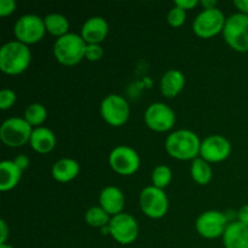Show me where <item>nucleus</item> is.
<instances>
[{
	"label": "nucleus",
	"instance_id": "15",
	"mask_svg": "<svg viewBox=\"0 0 248 248\" xmlns=\"http://www.w3.org/2000/svg\"><path fill=\"white\" fill-rule=\"evenodd\" d=\"M109 33V24L103 17L93 16L90 17L81 28V38L84 39L87 45L90 44H98L101 45L102 41L106 40Z\"/></svg>",
	"mask_w": 248,
	"mask_h": 248
},
{
	"label": "nucleus",
	"instance_id": "35",
	"mask_svg": "<svg viewBox=\"0 0 248 248\" xmlns=\"http://www.w3.org/2000/svg\"><path fill=\"white\" fill-rule=\"evenodd\" d=\"M234 6L239 10V14L248 15V0H235Z\"/></svg>",
	"mask_w": 248,
	"mask_h": 248
},
{
	"label": "nucleus",
	"instance_id": "22",
	"mask_svg": "<svg viewBox=\"0 0 248 248\" xmlns=\"http://www.w3.org/2000/svg\"><path fill=\"white\" fill-rule=\"evenodd\" d=\"M44 22H45L46 31L50 33L51 35L57 36V39L69 33L68 31H69V21L63 15L50 14L44 17Z\"/></svg>",
	"mask_w": 248,
	"mask_h": 248
},
{
	"label": "nucleus",
	"instance_id": "7",
	"mask_svg": "<svg viewBox=\"0 0 248 248\" xmlns=\"http://www.w3.org/2000/svg\"><path fill=\"white\" fill-rule=\"evenodd\" d=\"M101 115L108 125L120 127L127 123L130 118V106L123 96L116 93L104 97L101 103Z\"/></svg>",
	"mask_w": 248,
	"mask_h": 248
},
{
	"label": "nucleus",
	"instance_id": "28",
	"mask_svg": "<svg viewBox=\"0 0 248 248\" xmlns=\"http://www.w3.org/2000/svg\"><path fill=\"white\" fill-rule=\"evenodd\" d=\"M16 93L10 89H2L0 91V109L9 110L16 103Z\"/></svg>",
	"mask_w": 248,
	"mask_h": 248
},
{
	"label": "nucleus",
	"instance_id": "37",
	"mask_svg": "<svg viewBox=\"0 0 248 248\" xmlns=\"http://www.w3.org/2000/svg\"><path fill=\"white\" fill-rule=\"evenodd\" d=\"M0 248H14V247L9 244H2V245H0Z\"/></svg>",
	"mask_w": 248,
	"mask_h": 248
},
{
	"label": "nucleus",
	"instance_id": "2",
	"mask_svg": "<svg viewBox=\"0 0 248 248\" xmlns=\"http://www.w3.org/2000/svg\"><path fill=\"white\" fill-rule=\"evenodd\" d=\"M31 62L29 47L14 40L4 44L0 48V70L6 75H19L26 72Z\"/></svg>",
	"mask_w": 248,
	"mask_h": 248
},
{
	"label": "nucleus",
	"instance_id": "19",
	"mask_svg": "<svg viewBox=\"0 0 248 248\" xmlns=\"http://www.w3.org/2000/svg\"><path fill=\"white\" fill-rule=\"evenodd\" d=\"M31 149L39 154H48L56 147V136L50 128L36 127L33 130L31 140H29Z\"/></svg>",
	"mask_w": 248,
	"mask_h": 248
},
{
	"label": "nucleus",
	"instance_id": "21",
	"mask_svg": "<svg viewBox=\"0 0 248 248\" xmlns=\"http://www.w3.org/2000/svg\"><path fill=\"white\" fill-rule=\"evenodd\" d=\"M23 171L17 167L14 160H4L0 164V190L10 191L16 188L22 178Z\"/></svg>",
	"mask_w": 248,
	"mask_h": 248
},
{
	"label": "nucleus",
	"instance_id": "1",
	"mask_svg": "<svg viewBox=\"0 0 248 248\" xmlns=\"http://www.w3.org/2000/svg\"><path fill=\"white\" fill-rule=\"evenodd\" d=\"M165 148L171 157L181 161L195 160L200 156L201 140L196 133L189 130L172 132L165 142Z\"/></svg>",
	"mask_w": 248,
	"mask_h": 248
},
{
	"label": "nucleus",
	"instance_id": "31",
	"mask_svg": "<svg viewBox=\"0 0 248 248\" xmlns=\"http://www.w3.org/2000/svg\"><path fill=\"white\" fill-rule=\"evenodd\" d=\"M14 162L17 165V167H18L19 170H22V171H26V170L29 167L31 160H29V157L27 156L26 154H21V155H17V156L15 157Z\"/></svg>",
	"mask_w": 248,
	"mask_h": 248
},
{
	"label": "nucleus",
	"instance_id": "5",
	"mask_svg": "<svg viewBox=\"0 0 248 248\" xmlns=\"http://www.w3.org/2000/svg\"><path fill=\"white\" fill-rule=\"evenodd\" d=\"M33 130L24 119L10 118L0 126V140L6 147H23L31 140Z\"/></svg>",
	"mask_w": 248,
	"mask_h": 248
},
{
	"label": "nucleus",
	"instance_id": "20",
	"mask_svg": "<svg viewBox=\"0 0 248 248\" xmlns=\"http://www.w3.org/2000/svg\"><path fill=\"white\" fill-rule=\"evenodd\" d=\"M79 172L80 166L78 161H75L74 159L63 157L53 164L51 173H52L55 181L60 182V183H68L77 178Z\"/></svg>",
	"mask_w": 248,
	"mask_h": 248
},
{
	"label": "nucleus",
	"instance_id": "9",
	"mask_svg": "<svg viewBox=\"0 0 248 248\" xmlns=\"http://www.w3.org/2000/svg\"><path fill=\"white\" fill-rule=\"evenodd\" d=\"M140 210L147 217L152 219H160L165 217L169 211V198L162 189L154 186H147L140 196Z\"/></svg>",
	"mask_w": 248,
	"mask_h": 248
},
{
	"label": "nucleus",
	"instance_id": "33",
	"mask_svg": "<svg viewBox=\"0 0 248 248\" xmlns=\"http://www.w3.org/2000/svg\"><path fill=\"white\" fill-rule=\"evenodd\" d=\"M10 235V228L5 220H0V245L6 244L7 237Z\"/></svg>",
	"mask_w": 248,
	"mask_h": 248
},
{
	"label": "nucleus",
	"instance_id": "23",
	"mask_svg": "<svg viewBox=\"0 0 248 248\" xmlns=\"http://www.w3.org/2000/svg\"><path fill=\"white\" fill-rule=\"evenodd\" d=\"M191 178L200 186H207L213 177V171L211 165L201 157H198L193 161L190 167Z\"/></svg>",
	"mask_w": 248,
	"mask_h": 248
},
{
	"label": "nucleus",
	"instance_id": "36",
	"mask_svg": "<svg viewBox=\"0 0 248 248\" xmlns=\"http://www.w3.org/2000/svg\"><path fill=\"white\" fill-rule=\"evenodd\" d=\"M200 4L202 5L203 10H211L217 7V1L216 0H202V1H200Z\"/></svg>",
	"mask_w": 248,
	"mask_h": 248
},
{
	"label": "nucleus",
	"instance_id": "24",
	"mask_svg": "<svg viewBox=\"0 0 248 248\" xmlns=\"http://www.w3.org/2000/svg\"><path fill=\"white\" fill-rule=\"evenodd\" d=\"M111 217L101 207V206H93L89 208L85 213V222L87 225L92 228H102L107 227L110 223Z\"/></svg>",
	"mask_w": 248,
	"mask_h": 248
},
{
	"label": "nucleus",
	"instance_id": "17",
	"mask_svg": "<svg viewBox=\"0 0 248 248\" xmlns=\"http://www.w3.org/2000/svg\"><path fill=\"white\" fill-rule=\"evenodd\" d=\"M223 245L225 248H248V227L239 220L230 222L223 234Z\"/></svg>",
	"mask_w": 248,
	"mask_h": 248
},
{
	"label": "nucleus",
	"instance_id": "6",
	"mask_svg": "<svg viewBox=\"0 0 248 248\" xmlns=\"http://www.w3.org/2000/svg\"><path fill=\"white\" fill-rule=\"evenodd\" d=\"M45 33V22L38 15H24L17 19L14 27L16 40L27 46L39 43L44 38Z\"/></svg>",
	"mask_w": 248,
	"mask_h": 248
},
{
	"label": "nucleus",
	"instance_id": "34",
	"mask_svg": "<svg viewBox=\"0 0 248 248\" xmlns=\"http://www.w3.org/2000/svg\"><path fill=\"white\" fill-rule=\"evenodd\" d=\"M236 218L240 223L248 227V203L242 206L239 211L236 212Z\"/></svg>",
	"mask_w": 248,
	"mask_h": 248
},
{
	"label": "nucleus",
	"instance_id": "8",
	"mask_svg": "<svg viewBox=\"0 0 248 248\" xmlns=\"http://www.w3.org/2000/svg\"><path fill=\"white\" fill-rule=\"evenodd\" d=\"M225 22H227V18L222 10L218 7L203 10L194 19L193 31L199 38L210 39L219 33H223Z\"/></svg>",
	"mask_w": 248,
	"mask_h": 248
},
{
	"label": "nucleus",
	"instance_id": "10",
	"mask_svg": "<svg viewBox=\"0 0 248 248\" xmlns=\"http://www.w3.org/2000/svg\"><path fill=\"white\" fill-rule=\"evenodd\" d=\"M109 235L120 245H131L137 240L140 228L133 216L120 213L111 217L109 223Z\"/></svg>",
	"mask_w": 248,
	"mask_h": 248
},
{
	"label": "nucleus",
	"instance_id": "25",
	"mask_svg": "<svg viewBox=\"0 0 248 248\" xmlns=\"http://www.w3.org/2000/svg\"><path fill=\"white\" fill-rule=\"evenodd\" d=\"M23 119L31 127H41L47 119V110L43 104L33 103L27 107Z\"/></svg>",
	"mask_w": 248,
	"mask_h": 248
},
{
	"label": "nucleus",
	"instance_id": "11",
	"mask_svg": "<svg viewBox=\"0 0 248 248\" xmlns=\"http://www.w3.org/2000/svg\"><path fill=\"white\" fill-rule=\"evenodd\" d=\"M109 165L120 176H131L138 171L140 159L138 153L127 145H119L109 154Z\"/></svg>",
	"mask_w": 248,
	"mask_h": 248
},
{
	"label": "nucleus",
	"instance_id": "16",
	"mask_svg": "<svg viewBox=\"0 0 248 248\" xmlns=\"http://www.w3.org/2000/svg\"><path fill=\"white\" fill-rule=\"evenodd\" d=\"M99 206L110 217L120 215L125 207V195L116 186H107L99 194Z\"/></svg>",
	"mask_w": 248,
	"mask_h": 248
},
{
	"label": "nucleus",
	"instance_id": "14",
	"mask_svg": "<svg viewBox=\"0 0 248 248\" xmlns=\"http://www.w3.org/2000/svg\"><path fill=\"white\" fill-rule=\"evenodd\" d=\"M232 153V144L225 137L220 135H212L201 142L200 157L208 164L222 162L229 157Z\"/></svg>",
	"mask_w": 248,
	"mask_h": 248
},
{
	"label": "nucleus",
	"instance_id": "30",
	"mask_svg": "<svg viewBox=\"0 0 248 248\" xmlns=\"http://www.w3.org/2000/svg\"><path fill=\"white\" fill-rule=\"evenodd\" d=\"M16 10L15 0H0V16L7 17L12 15Z\"/></svg>",
	"mask_w": 248,
	"mask_h": 248
},
{
	"label": "nucleus",
	"instance_id": "13",
	"mask_svg": "<svg viewBox=\"0 0 248 248\" xmlns=\"http://www.w3.org/2000/svg\"><path fill=\"white\" fill-rule=\"evenodd\" d=\"M144 121L155 132H167L176 124V114L167 104L156 102L150 104L144 113Z\"/></svg>",
	"mask_w": 248,
	"mask_h": 248
},
{
	"label": "nucleus",
	"instance_id": "26",
	"mask_svg": "<svg viewBox=\"0 0 248 248\" xmlns=\"http://www.w3.org/2000/svg\"><path fill=\"white\" fill-rule=\"evenodd\" d=\"M152 182L153 186L164 190L172 182L171 169L166 165H159L155 167L152 172Z\"/></svg>",
	"mask_w": 248,
	"mask_h": 248
},
{
	"label": "nucleus",
	"instance_id": "29",
	"mask_svg": "<svg viewBox=\"0 0 248 248\" xmlns=\"http://www.w3.org/2000/svg\"><path fill=\"white\" fill-rule=\"evenodd\" d=\"M103 47L98 44H90L86 46V52H85V58L90 62H97L103 57Z\"/></svg>",
	"mask_w": 248,
	"mask_h": 248
},
{
	"label": "nucleus",
	"instance_id": "4",
	"mask_svg": "<svg viewBox=\"0 0 248 248\" xmlns=\"http://www.w3.org/2000/svg\"><path fill=\"white\" fill-rule=\"evenodd\" d=\"M224 40L236 52H248V15L234 14L228 17L223 29Z\"/></svg>",
	"mask_w": 248,
	"mask_h": 248
},
{
	"label": "nucleus",
	"instance_id": "12",
	"mask_svg": "<svg viewBox=\"0 0 248 248\" xmlns=\"http://www.w3.org/2000/svg\"><path fill=\"white\" fill-rule=\"evenodd\" d=\"M228 224H229V219L225 213L211 210L199 216L195 228L199 235L205 239H218L223 236Z\"/></svg>",
	"mask_w": 248,
	"mask_h": 248
},
{
	"label": "nucleus",
	"instance_id": "27",
	"mask_svg": "<svg viewBox=\"0 0 248 248\" xmlns=\"http://www.w3.org/2000/svg\"><path fill=\"white\" fill-rule=\"evenodd\" d=\"M186 19V11H184L181 7L174 5L171 10H170L169 15H167V22L173 28H178L184 24Z\"/></svg>",
	"mask_w": 248,
	"mask_h": 248
},
{
	"label": "nucleus",
	"instance_id": "3",
	"mask_svg": "<svg viewBox=\"0 0 248 248\" xmlns=\"http://www.w3.org/2000/svg\"><path fill=\"white\" fill-rule=\"evenodd\" d=\"M87 44L81 35L75 33H68L55 41L53 56L61 64L72 67L78 64L85 58Z\"/></svg>",
	"mask_w": 248,
	"mask_h": 248
},
{
	"label": "nucleus",
	"instance_id": "18",
	"mask_svg": "<svg viewBox=\"0 0 248 248\" xmlns=\"http://www.w3.org/2000/svg\"><path fill=\"white\" fill-rule=\"evenodd\" d=\"M186 86V77L178 69H171L165 73L160 81V90L166 98H174L183 91Z\"/></svg>",
	"mask_w": 248,
	"mask_h": 248
},
{
	"label": "nucleus",
	"instance_id": "32",
	"mask_svg": "<svg viewBox=\"0 0 248 248\" xmlns=\"http://www.w3.org/2000/svg\"><path fill=\"white\" fill-rule=\"evenodd\" d=\"M199 4H200V1H198V0H177V1H174V5L181 7V9H183L184 11L194 9V7L198 6Z\"/></svg>",
	"mask_w": 248,
	"mask_h": 248
}]
</instances>
